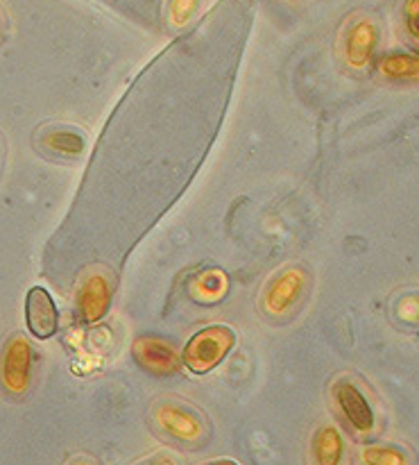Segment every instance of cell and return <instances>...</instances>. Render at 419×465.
Listing matches in <instances>:
<instances>
[{"instance_id": "11", "label": "cell", "mask_w": 419, "mask_h": 465, "mask_svg": "<svg viewBox=\"0 0 419 465\" xmlns=\"http://www.w3.org/2000/svg\"><path fill=\"white\" fill-rule=\"evenodd\" d=\"M25 321L32 336L39 341H48L59 330V312L54 307V300L44 286H34L27 291L25 298Z\"/></svg>"}, {"instance_id": "19", "label": "cell", "mask_w": 419, "mask_h": 465, "mask_svg": "<svg viewBox=\"0 0 419 465\" xmlns=\"http://www.w3.org/2000/svg\"><path fill=\"white\" fill-rule=\"evenodd\" d=\"M63 465H100V461L95 457H91V454H75V457L68 459Z\"/></svg>"}, {"instance_id": "18", "label": "cell", "mask_w": 419, "mask_h": 465, "mask_svg": "<svg viewBox=\"0 0 419 465\" xmlns=\"http://www.w3.org/2000/svg\"><path fill=\"white\" fill-rule=\"evenodd\" d=\"M136 465H186V463L177 452H168V450H163V452L150 454L148 459H143V461H139Z\"/></svg>"}, {"instance_id": "16", "label": "cell", "mask_w": 419, "mask_h": 465, "mask_svg": "<svg viewBox=\"0 0 419 465\" xmlns=\"http://www.w3.org/2000/svg\"><path fill=\"white\" fill-rule=\"evenodd\" d=\"M200 0H171L168 5V21L172 27H184L193 21V16L198 14Z\"/></svg>"}, {"instance_id": "15", "label": "cell", "mask_w": 419, "mask_h": 465, "mask_svg": "<svg viewBox=\"0 0 419 465\" xmlns=\"http://www.w3.org/2000/svg\"><path fill=\"white\" fill-rule=\"evenodd\" d=\"M390 316L397 325L419 330V289H404L390 300Z\"/></svg>"}, {"instance_id": "4", "label": "cell", "mask_w": 419, "mask_h": 465, "mask_svg": "<svg viewBox=\"0 0 419 465\" xmlns=\"http://www.w3.org/2000/svg\"><path fill=\"white\" fill-rule=\"evenodd\" d=\"M36 354L30 339L21 331L9 336L0 350V386L14 400H23L34 381Z\"/></svg>"}, {"instance_id": "17", "label": "cell", "mask_w": 419, "mask_h": 465, "mask_svg": "<svg viewBox=\"0 0 419 465\" xmlns=\"http://www.w3.org/2000/svg\"><path fill=\"white\" fill-rule=\"evenodd\" d=\"M402 16L408 39L419 45V0H406L402 9Z\"/></svg>"}, {"instance_id": "14", "label": "cell", "mask_w": 419, "mask_h": 465, "mask_svg": "<svg viewBox=\"0 0 419 465\" xmlns=\"http://www.w3.org/2000/svg\"><path fill=\"white\" fill-rule=\"evenodd\" d=\"M379 73L395 82L419 80V54L417 53H388L381 57Z\"/></svg>"}, {"instance_id": "7", "label": "cell", "mask_w": 419, "mask_h": 465, "mask_svg": "<svg viewBox=\"0 0 419 465\" xmlns=\"http://www.w3.org/2000/svg\"><path fill=\"white\" fill-rule=\"evenodd\" d=\"M86 134L68 123H45L34 132V145L45 157L57 162H75L86 153Z\"/></svg>"}, {"instance_id": "21", "label": "cell", "mask_w": 419, "mask_h": 465, "mask_svg": "<svg viewBox=\"0 0 419 465\" xmlns=\"http://www.w3.org/2000/svg\"><path fill=\"white\" fill-rule=\"evenodd\" d=\"M204 465H239V463H236V461H231V459H218V461L204 463Z\"/></svg>"}, {"instance_id": "13", "label": "cell", "mask_w": 419, "mask_h": 465, "mask_svg": "<svg viewBox=\"0 0 419 465\" xmlns=\"http://www.w3.org/2000/svg\"><path fill=\"white\" fill-rule=\"evenodd\" d=\"M229 291V277L220 268H207L189 280V295L198 304H216Z\"/></svg>"}, {"instance_id": "12", "label": "cell", "mask_w": 419, "mask_h": 465, "mask_svg": "<svg viewBox=\"0 0 419 465\" xmlns=\"http://www.w3.org/2000/svg\"><path fill=\"white\" fill-rule=\"evenodd\" d=\"M356 465H419L415 450L397 440H370L354 454Z\"/></svg>"}, {"instance_id": "9", "label": "cell", "mask_w": 419, "mask_h": 465, "mask_svg": "<svg viewBox=\"0 0 419 465\" xmlns=\"http://www.w3.org/2000/svg\"><path fill=\"white\" fill-rule=\"evenodd\" d=\"M132 357L143 371L157 377H171L180 371L181 357L171 341L161 336H139L132 343Z\"/></svg>"}, {"instance_id": "1", "label": "cell", "mask_w": 419, "mask_h": 465, "mask_svg": "<svg viewBox=\"0 0 419 465\" xmlns=\"http://www.w3.org/2000/svg\"><path fill=\"white\" fill-rule=\"evenodd\" d=\"M150 422L161 439L186 450L202 448L211 439V422L184 400L159 398L150 409Z\"/></svg>"}, {"instance_id": "22", "label": "cell", "mask_w": 419, "mask_h": 465, "mask_svg": "<svg viewBox=\"0 0 419 465\" xmlns=\"http://www.w3.org/2000/svg\"><path fill=\"white\" fill-rule=\"evenodd\" d=\"M5 36V23H3V16H0V39Z\"/></svg>"}, {"instance_id": "3", "label": "cell", "mask_w": 419, "mask_h": 465, "mask_svg": "<svg viewBox=\"0 0 419 465\" xmlns=\"http://www.w3.org/2000/svg\"><path fill=\"white\" fill-rule=\"evenodd\" d=\"M311 289V275L299 263L279 268L270 280L263 284L258 295V309L268 321H288L295 312H299Z\"/></svg>"}, {"instance_id": "6", "label": "cell", "mask_w": 419, "mask_h": 465, "mask_svg": "<svg viewBox=\"0 0 419 465\" xmlns=\"http://www.w3.org/2000/svg\"><path fill=\"white\" fill-rule=\"evenodd\" d=\"M113 275L104 266H89L80 277L75 295L77 316L84 325H95L107 316L112 307L113 295Z\"/></svg>"}, {"instance_id": "20", "label": "cell", "mask_w": 419, "mask_h": 465, "mask_svg": "<svg viewBox=\"0 0 419 465\" xmlns=\"http://www.w3.org/2000/svg\"><path fill=\"white\" fill-rule=\"evenodd\" d=\"M5 153H7V148H5V136L0 134V175H3V166H5Z\"/></svg>"}, {"instance_id": "5", "label": "cell", "mask_w": 419, "mask_h": 465, "mask_svg": "<svg viewBox=\"0 0 419 465\" xmlns=\"http://www.w3.org/2000/svg\"><path fill=\"white\" fill-rule=\"evenodd\" d=\"M236 331L227 325H211L193 334L181 352V363L193 375H207L216 371L227 354L234 350Z\"/></svg>"}, {"instance_id": "8", "label": "cell", "mask_w": 419, "mask_h": 465, "mask_svg": "<svg viewBox=\"0 0 419 465\" xmlns=\"http://www.w3.org/2000/svg\"><path fill=\"white\" fill-rule=\"evenodd\" d=\"M379 45V27L372 18H354L343 35V59L349 71L363 73L375 62Z\"/></svg>"}, {"instance_id": "10", "label": "cell", "mask_w": 419, "mask_h": 465, "mask_svg": "<svg viewBox=\"0 0 419 465\" xmlns=\"http://www.w3.org/2000/svg\"><path fill=\"white\" fill-rule=\"evenodd\" d=\"M308 465H349L347 440L336 422H320L308 439Z\"/></svg>"}, {"instance_id": "2", "label": "cell", "mask_w": 419, "mask_h": 465, "mask_svg": "<svg viewBox=\"0 0 419 465\" xmlns=\"http://www.w3.org/2000/svg\"><path fill=\"white\" fill-rule=\"evenodd\" d=\"M331 402L336 413L358 440L376 436L381 427V416L370 391L361 380L343 375L331 384Z\"/></svg>"}]
</instances>
